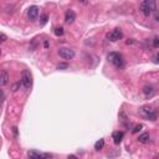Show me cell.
I'll list each match as a JSON object with an SVG mask.
<instances>
[{"label": "cell", "instance_id": "16", "mask_svg": "<svg viewBox=\"0 0 159 159\" xmlns=\"http://www.w3.org/2000/svg\"><path fill=\"white\" fill-rule=\"evenodd\" d=\"M67 67H68L67 63H60V65H57V70H65V68H67Z\"/></svg>", "mask_w": 159, "mask_h": 159}, {"label": "cell", "instance_id": "6", "mask_svg": "<svg viewBox=\"0 0 159 159\" xmlns=\"http://www.w3.org/2000/svg\"><path fill=\"white\" fill-rule=\"evenodd\" d=\"M143 93H144V96L147 98H152L153 96L155 95V88L154 86H152V85H147L143 87Z\"/></svg>", "mask_w": 159, "mask_h": 159}, {"label": "cell", "instance_id": "26", "mask_svg": "<svg viewBox=\"0 0 159 159\" xmlns=\"http://www.w3.org/2000/svg\"><path fill=\"white\" fill-rule=\"evenodd\" d=\"M0 55H1V50H0Z\"/></svg>", "mask_w": 159, "mask_h": 159}, {"label": "cell", "instance_id": "10", "mask_svg": "<svg viewBox=\"0 0 159 159\" xmlns=\"http://www.w3.org/2000/svg\"><path fill=\"white\" fill-rule=\"evenodd\" d=\"M123 137H124V133H123L122 131H117V132H114L113 134H112V138H113V142L116 144H119L122 142Z\"/></svg>", "mask_w": 159, "mask_h": 159}, {"label": "cell", "instance_id": "23", "mask_svg": "<svg viewBox=\"0 0 159 159\" xmlns=\"http://www.w3.org/2000/svg\"><path fill=\"white\" fill-rule=\"evenodd\" d=\"M126 42H127V45H129V44H133V42H134V41H133V40H127V41H126Z\"/></svg>", "mask_w": 159, "mask_h": 159}, {"label": "cell", "instance_id": "8", "mask_svg": "<svg viewBox=\"0 0 159 159\" xmlns=\"http://www.w3.org/2000/svg\"><path fill=\"white\" fill-rule=\"evenodd\" d=\"M9 82V73L6 70H0V87L8 85Z\"/></svg>", "mask_w": 159, "mask_h": 159}, {"label": "cell", "instance_id": "21", "mask_svg": "<svg viewBox=\"0 0 159 159\" xmlns=\"http://www.w3.org/2000/svg\"><path fill=\"white\" fill-rule=\"evenodd\" d=\"M4 97V92H3V90H1V88H0V99H1Z\"/></svg>", "mask_w": 159, "mask_h": 159}, {"label": "cell", "instance_id": "9", "mask_svg": "<svg viewBox=\"0 0 159 159\" xmlns=\"http://www.w3.org/2000/svg\"><path fill=\"white\" fill-rule=\"evenodd\" d=\"M75 20H76V13L73 10H67L66 14H65V21L67 24H72Z\"/></svg>", "mask_w": 159, "mask_h": 159}, {"label": "cell", "instance_id": "2", "mask_svg": "<svg viewBox=\"0 0 159 159\" xmlns=\"http://www.w3.org/2000/svg\"><path fill=\"white\" fill-rule=\"evenodd\" d=\"M107 58H108V61H111L117 68H123V66H124V60H123L122 55H119L118 52H109Z\"/></svg>", "mask_w": 159, "mask_h": 159}, {"label": "cell", "instance_id": "5", "mask_svg": "<svg viewBox=\"0 0 159 159\" xmlns=\"http://www.w3.org/2000/svg\"><path fill=\"white\" fill-rule=\"evenodd\" d=\"M122 36H123V34H122V31L119 30V29H114L113 31H111L109 34H107V39L109 41H113V42H114V41L121 40Z\"/></svg>", "mask_w": 159, "mask_h": 159}, {"label": "cell", "instance_id": "4", "mask_svg": "<svg viewBox=\"0 0 159 159\" xmlns=\"http://www.w3.org/2000/svg\"><path fill=\"white\" fill-rule=\"evenodd\" d=\"M21 83L24 85L25 88H30L31 85H32V76L30 73V71L27 70H24L21 72Z\"/></svg>", "mask_w": 159, "mask_h": 159}, {"label": "cell", "instance_id": "11", "mask_svg": "<svg viewBox=\"0 0 159 159\" xmlns=\"http://www.w3.org/2000/svg\"><path fill=\"white\" fill-rule=\"evenodd\" d=\"M149 139H150L149 133H142L138 137V142L139 143H143V144H147V143H149Z\"/></svg>", "mask_w": 159, "mask_h": 159}, {"label": "cell", "instance_id": "20", "mask_svg": "<svg viewBox=\"0 0 159 159\" xmlns=\"http://www.w3.org/2000/svg\"><path fill=\"white\" fill-rule=\"evenodd\" d=\"M13 132H14V135L16 137V135H17V128H16V127H14V128H13Z\"/></svg>", "mask_w": 159, "mask_h": 159}, {"label": "cell", "instance_id": "19", "mask_svg": "<svg viewBox=\"0 0 159 159\" xmlns=\"http://www.w3.org/2000/svg\"><path fill=\"white\" fill-rule=\"evenodd\" d=\"M153 46H154L155 49L159 46V40H158V37H154V39H153Z\"/></svg>", "mask_w": 159, "mask_h": 159}, {"label": "cell", "instance_id": "14", "mask_svg": "<svg viewBox=\"0 0 159 159\" xmlns=\"http://www.w3.org/2000/svg\"><path fill=\"white\" fill-rule=\"evenodd\" d=\"M47 20H49V15L47 14L41 15V25H45L46 22H47Z\"/></svg>", "mask_w": 159, "mask_h": 159}, {"label": "cell", "instance_id": "13", "mask_svg": "<svg viewBox=\"0 0 159 159\" xmlns=\"http://www.w3.org/2000/svg\"><path fill=\"white\" fill-rule=\"evenodd\" d=\"M103 147H104V139H99L95 143V150H97V152L101 150Z\"/></svg>", "mask_w": 159, "mask_h": 159}, {"label": "cell", "instance_id": "7", "mask_svg": "<svg viewBox=\"0 0 159 159\" xmlns=\"http://www.w3.org/2000/svg\"><path fill=\"white\" fill-rule=\"evenodd\" d=\"M39 15V8L36 6V5H34V6H30L27 10V17L30 20H35Z\"/></svg>", "mask_w": 159, "mask_h": 159}, {"label": "cell", "instance_id": "25", "mask_svg": "<svg viewBox=\"0 0 159 159\" xmlns=\"http://www.w3.org/2000/svg\"><path fill=\"white\" fill-rule=\"evenodd\" d=\"M80 1H81V3H82V4H85V5H86V4H87V3H88V1H87V0H80Z\"/></svg>", "mask_w": 159, "mask_h": 159}, {"label": "cell", "instance_id": "24", "mask_svg": "<svg viewBox=\"0 0 159 159\" xmlns=\"http://www.w3.org/2000/svg\"><path fill=\"white\" fill-rule=\"evenodd\" d=\"M44 46H45V49H47V47H49V42H47V41H45V44H44Z\"/></svg>", "mask_w": 159, "mask_h": 159}, {"label": "cell", "instance_id": "22", "mask_svg": "<svg viewBox=\"0 0 159 159\" xmlns=\"http://www.w3.org/2000/svg\"><path fill=\"white\" fill-rule=\"evenodd\" d=\"M20 86V82H19V83H16V85H14V91H16L17 90V87H19Z\"/></svg>", "mask_w": 159, "mask_h": 159}, {"label": "cell", "instance_id": "3", "mask_svg": "<svg viewBox=\"0 0 159 159\" xmlns=\"http://www.w3.org/2000/svg\"><path fill=\"white\" fill-rule=\"evenodd\" d=\"M57 54L60 55V57L65 58V60H72L75 57V51L70 47H60L57 50Z\"/></svg>", "mask_w": 159, "mask_h": 159}, {"label": "cell", "instance_id": "12", "mask_svg": "<svg viewBox=\"0 0 159 159\" xmlns=\"http://www.w3.org/2000/svg\"><path fill=\"white\" fill-rule=\"evenodd\" d=\"M27 157L32 158V159H41V158H44V154H40V153H37V152L31 150V152L27 153Z\"/></svg>", "mask_w": 159, "mask_h": 159}, {"label": "cell", "instance_id": "1", "mask_svg": "<svg viewBox=\"0 0 159 159\" xmlns=\"http://www.w3.org/2000/svg\"><path fill=\"white\" fill-rule=\"evenodd\" d=\"M140 11L144 16H150V14L155 10V0H143L142 4H140Z\"/></svg>", "mask_w": 159, "mask_h": 159}, {"label": "cell", "instance_id": "17", "mask_svg": "<svg viewBox=\"0 0 159 159\" xmlns=\"http://www.w3.org/2000/svg\"><path fill=\"white\" fill-rule=\"evenodd\" d=\"M8 37H6V35L3 34V32H0V42H4V41H6Z\"/></svg>", "mask_w": 159, "mask_h": 159}, {"label": "cell", "instance_id": "18", "mask_svg": "<svg viewBox=\"0 0 159 159\" xmlns=\"http://www.w3.org/2000/svg\"><path fill=\"white\" fill-rule=\"evenodd\" d=\"M142 127H143L142 124H139V126H135V127H134V129H133L132 132H133V133H138V132L140 131V129H142Z\"/></svg>", "mask_w": 159, "mask_h": 159}, {"label": "cell", "instance_id": "15", "mask_svg": "<svg viewBox=\"0 0 159 159\" xmlns=\"http://www.w3.org/2000/svg\"><path fill=\"white\" fill-rule=\"evenodd\" d=\"M55 35L56 36H62L63 35V29L62 27H56L55 29Z\"/></svg>", "mask_w": 159, "mask_h": 159}]
</instances>
